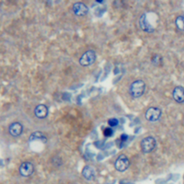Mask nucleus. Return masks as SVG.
I'll use <instances>...</instances> for the list:
<instances>
[{
  "mask_svg": "<svg viewBox=\"0 0 184 184\" xmlns=\"http://www.w3.org/2000/svg\"><path fill=\"white\" fill-rule=\"evenodd\" d=\"M146 85L143 80H136L129 87V94L132 97L137 99L142 97L145 91Z\"/></svg>",
  "mask_w": 184,
  "mask_h": 184,
  "instance_id": "obj_1",
  "label": "nucleus"
},
{
  "mask_svg": "<svg viewBox=\"0 0 184 184\" xmlns=\"http://www.w3.org/2000/svg\"><path fill=\"white\" fill-rule=\"evenodd\" d=\"M140 147L142 151L147 154L151 153L155 150L156 147V140L153 137H147L143 139L141 141Z\"/></svg>",
  "mask_w": 184,
  "mask_h": 184,
  "instance_id": "obj_2",
  "label": "nucleus"
},
{
  "mask_svg": "<svg viewBox=\"0 0 184 184\" xmlns=\"http://www.w3.org/2000/svg\"><path fill=\"white\" fill-rule=\"evenodd\" d=\"M96 58H97L96 53L92 50H90L82 55L79 59V63L82 66H89L94 63Z\"/></svg>",
  "mask_w": 184,
  "mask_h": 184,
  "instance_id": "obj_3",
  "label": "nucleus"
},
{
  "mask_svg": "<svg viewBox=\"0 0 184 184\" xmlns=\"http://www.w3.org/2000/svg\"><path fill=\"white\" fill-rule=\"evenodd\" d=\"M162 111L161 109H159L157 107H150L146 111L145 117V119L147 121L152 122H157L160 119V118L161 117Z\"/></svg>",
  "mask_w": 184,
  "mask_h": 184,
  "instance_id": "obj_4",
  "label": "nucleus"
},
{
  "mask_svg": "<svg viewBox=\"0 0 184 184\" xmlns=\"http://www.w3.org/2000/svg\"><path fill=\"white\" fill-rule=\"evenodd\" d=\"M129 166V161L125 155H121L117 157L115 163V167L117 171L124 172Z\"/></svg>",
  "mask_w": 184,
  "mask_h": 184,
  "instance_id": "obj_5",
  "label": "nucleus"
},
{
  "mask_svg": "<svg viewBox=\"0 0 184 184\" xmlns=\"http://www.w3.org/2000/svg\"><path fill=\"white\" fill-rule=\"evenodd\" d=\"M140 28L143 30L144 32L147 33H153L155 29L153 27V25L150 23V22L148 21L147 18V15L145 14H144L140 18Z\"/></svg>",
  "mask_w": 184,
  "mask_h": 184,
  "instance_id": "obj_6",
  "label": "nucleus"
},
{
  "mask_svg": "<svg viewBox=\"0 0 184 184\" xmlns=\"http://www.w3.org/2000/svg\"><path fill=\"white\" fill-rule=\"evenodd\" d=\"M73 12L76 16L82 17L87 15L89 12V8L83 2H76L73 5Z\"/></svg>",
  "mask_w": 184,
  "mask_h": 184,
  "instance_id": "obj_7",
  "label": "nucleus"
},
{
  "mask_svg": "<svg viewBox=\"0 0 184 184\" xmlns=\"http://www.w3.org/2000/svg\"><path fill=\"white\" fill-rule=\"evenodd\" d=\"M34 172V165L30 162H25L19 167V173L24 177L30 176Z\"/></svg>",
  "mask_w": 184,
  "mask_h": 184,
  "instance_id": "obj_8",
  "label": "nucleus"
},
{
  "mask_svg": "<svg viewBox=\"0 0 184 184\" xmlns=\"http://www.w3.org/2000/svg\"><path fill=\"white\" fill-rule=\"evenodd\" d=\"M173 97L174 100L178 103L184 102V88L180 87V86L174 88Z\"/></svg>",
  "mask_w": 184,
  "mask_h": 184,
  "instance_id": "obj_9",
  "label": "nucleus"
},
{
  "mask_svg": "<svg viewBox=\"0 0 184 184\" xmlns=\"http://www.w3.org/2000/svg\"><path fill=\"white\" fill-rule=\"evenodd\" d=\"M23 125L19 122H14L9 126V132L13 137H18L23 133Z\"/></svg>",
  "mask_w": 184,
  "mask_h": 184,
  "instance_id": "obj_10",
  "label": "nucleus"
},
{
  "mask_svg": "<svg viewBox=\"0 0 184 184\" xmlns=\"http://www.w3.org/2000/svg\"><path fill=\"white\" fill-rule=\"evenodd\" d=\"M35 115L39 119H44L48 116V107L44 104H40L35 107Z\"/></svg>",
  "mask_w": 184,
  "mask_h": 184,
  "instance_id": "obj_11",
  "label": "nucleus"
},
{
  "mask_svg": "<svg viewBox=\"0 0 184 184\" xmlns=\"http://www.w3.org/2000/svg\"><path fill=\"white\" fill-rule=\"evenodd\" d=\"M82 175L86 179L91 180L95 176V171L91 166H86L82 171Z\"/></svg>",
  "mask_w": 184,
  "mask_h": 184,
  "instance_id": "obj_12",
  "label": "nucleus"
},
{
  "mask_svg": "<svg viewBox=\"0 0 184 184\" xmlns=\"http://www.w3.org/2000/svg\"><path fill=\"white\" fill-rule=\"evenodd\" d=\"M30 141H41L42 143H46L47 138L41 132H35L30 137Z\"/></svg>",
  "mask_w": 184,
  "mask_h": 184,
  "instance_id": "obj_13",
  "label": "nucleus"
},
{
  "mask_svg": "<svg viewBox=\"0 0 184 184\" xmlns=\"http://www.w3.org/2000/svg\"><path fill=\"white\" fill-rule=\"evenodd\" d=\"M177 28L181 31H184V16H179L175 21Z\"/></svg>",
  "mask_w": 184,
  "mask_h": 184,
  "instance_id": "obj_14",
  "label": "nucleus"
},
{
  "mask_svg": "<svg viewBox=\"0 0 184 184\" xmlns=\"http://www.w3.org/2000/svg\"><path fill=\"white\" fill-rule=\"evenodd\" d=\"M118 124H119V121L117 119H115V118H111V119H109V121H108V125L110 127H116V126L118 125Z\"/></svg>",
  "mask_w": 184,
  "mask_h": 184,
  "instance_id": "obj_15",
  "label": "nucleus"
},
{
  "mask_svg": "<svg viewBox=\"0 0 184 184\" xmlns=\"http://www.w3.org/2000/svg\"><path fill=\"white\" fill-rule=\"evenodd\" d=\"M152 62H153L154 64L158 65L159 63H162V58L160 57L158 55H155V56H153V58H152Z\"/></svg>",
  "mask_w": 184,
  "mask_h": 184,
  "instance_id": "obj_16",
  "label": "nucleus"
},
{
  "mask_svg": "<svg viewBox=\"0 0 184 184\" xmlns=\"http://www.w3.org/2000/svg\"><path fill=\"white\" fill-rule=\"evenodd\" d=\"M113 134V131L112 129H111V128H106V129L104 130V136H106V137H111V135H112Z\"/></svg>",
  "mask_w": 184,
  "mask_h": 184,
  "instance_id": "obj_17",
  "label": "nucleus"
},
{
  "mask_svg": "<svg viewBox=\"0 0 184 184\" xmlns=\"http://www.w3.org/2000/svg\"><path fill=\"white\" fill-rule=\"evenodd\" d=\"M121 140L122 141H126L127 140L128 136L127 135H125V134H123V135H121Z\"/></svg>",
  "mask_w": 184,
  "mask_h": 184,
  "instance_id": "obj_18",
  "label": "nucleus"
}]
</instances>
